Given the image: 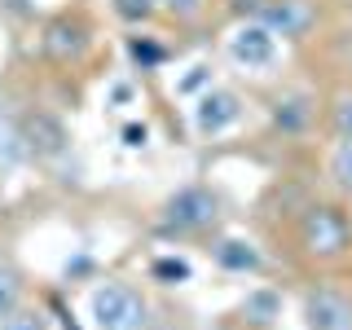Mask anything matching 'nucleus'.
I'll return each mask as SVG.
<instances>
[{
    "label": "nucleus",
    "mask_w": 352,
    "mask_h": 330,
    "mask_svg": "<svg viewBox=\"0 0 352 330\" xmlns=\"http://www.w3.org/2000/svg\"><path fill=\"white\" fill-rule=\"evenodd\" d=\"M168 220L176 229H207L216 220V198L207 190H181L168 203Z\"/></svg>",
    "instance_id": "7ed1b4c3"
},
{
    "label": "nucleus",
    "mask_w": 352,
    "mask_h": 330,
    "mask_svg": "<svg viewBox=\"0 0 352 330\" xmlns=\"http://www.w3.org/2000/svg\"><path fill=\"white\" fill-rule=\"evenodd\" d=\"M308 326L313 330H352V304L335 291L308 295Z\"/></svg>",
    "instance_id": "20e7f679"
},
{
    "label": "nucleus",
    "mask_w": 352,
    "mask_h": 330,
    "mask_svg": "<svg viewBox=\"0 0 352 330\" xmlns=\"http://www.w3.org/2000/svg\"><path fill=\"white\" fill-rule=\"evenodd\" d=\"M0 330H44V322H40V313H9L5 322H0Z\"/></svg>",
    "instance_id": "ddd939ff"
},
{
    "label": "nucleus",
    "mask_w": 352,
    "mask_h": 330,
    "mask_svg": "<svg viewBox=\"0 0 352 330\" xmlns=\"http://www.w3.org/2000/svg\"><path fill=\"white\" fill-rule=\"evenodd\" d=\"M300 247L308 251V256H317V260L344 256V251L352 247L348 216L335 212V207H313V212L304 216V225H300Z\"/></svg>",
    "instance_id": "f257e3e1"
},
{
    "label": "nucleus",
    "mask_w": 352,
    "mask_h": 330,
    "mask_svg": "<svg viewBox=\"0 0 352 330\" xmlns=\"http://www.w3.org/2000/svg\"><path fill=\"white\" fill-rule=\"evenodd\" d=\"M330 119H335V132H339V137L352 141V97H344V102L330 110Z\"/></svg>",
    "instance_id": "f8f14e48"
},
{
    "label": "nucleus",
    "mask_w": 352,
    "mask_h": 330,
    "mask_svg": "<svg viewBox=\"0 0 352 330\" xmlns=\"http://www.w3.org/2000/svg\"><path fill=\"white\" fill-rule=\"evenodd\" d=\"M93 322H97V330H141L146 304H141V295L132 286L106 282L93 291Z\"/></svg>",
    "instance_id": "f03ea898"
},
{
    "label": "nucleus",
    "mask_w": 352,
    "mask_h": 330,
    "mask_svg": "<svg viewBox=\"0 0 352 330\" xmlns=\"http://www.w3.org/2000/svg\"><path fill=\"white\" fill-rule=\"evenodd\" d=\"M18 300H22V282H18V273H14V269H0V322H5V317L18 308Z\"/></svg>",
    "instance_id": "1a4fd4ad"
},
{
    "label": "nucleus",
    "mask_w": 352,
    "mask_h": 330,
    "mask_svg": "<svg viewBox=\"0 0 352 330\" xmlns=\"http://www.w3.org/2000/svg\"><path fill=\"white\" fill-rule=\"evenodd\" d=\"M154 9H163L172 18H198L203 14V0H154Z\"/></svg>",
    "instance_id": "9b49d317"
},
{
    "label": "nucleus",
    "mask_w": 352,
    "mask_h": 330,
    "mask_svg": "<svg viewBox=\"0 0 352 330\" xmlns=\"http://www.w3.org/2000/svg\"><path fill=\"white\" fill-rule=\"evenodd\" d=\"M84 44H88L84 27H80V22H71V18H58V22L49 27V36H44V49H49V58H58V62L80 58Z\"/></svg>",
    "instance_id": "39448f33"
},
{
    "label": "nucleus",
    "mask_w": 352,
    "mask_h": 330,
    "mask_svg": "<svg viewBox=\"0 0 352 330\" xmlns=\"http://www.w3.org/2000/svg\"><path fill=\"white\" fill-rule=\"evenodd\" d=\"M330 176H335L339 190L352 194V141H344V146L335 150V159H330Z\"/></svg>",
    "instance_id": "9d476101"
},
{
    "label": "nucleus",
    "mask_w": 352,
    "mask_h": 330,
    "mask_svg": "<svg viewBox=\"0 0 352 330\" xmlns=\"http://www.w3.org/2000/svg\"><path fill=\"white\" fill-rule=\"evenodd\" d=\"M115 9L124 18H146L150 9H154V0H115Z\"/></svg>",
    "instance_id": "4468645a"
},
{
    "label": "nucleus",
    "mask_w": 352,
    "mask_h": 330,
    "mask_svg": "<svg viewBox=\"0 0 352 330\" xmlns=\"http://www.w3.org/2000/svg\"><path fill=\"white\" fill-rule=\"evenodd\" d=\"M234 53H238V58H247V62H269L273 36H269L264 27H242L238 40H234Z\"/></svg>",
    "instance_id": "6e6552de"
},
{
    "label": "nucleus",
    "mask_w": 352,
    "mask_h": 330,
    "mask_svg": "<svg viewBox=\"0 0 352 330\" xmlns=\"http://www.w3.org/2000/svg\"><path fill=\"white\" fill-rule=\"evenodd\" d=\"M229 119H238V102L229 93H216V97H207L203 110H198V128L203 132H220L229 124Z\"/></svg>",
    "instance_id": "0eeeda50"
},
{
    "label": "nucleus",
    "mask_w": 352,
    "mask_h": 330,
    "mask_svg": "<svg viewBox=\"0 0 352 330\" xmlns=\"http://www.w3.org/2000/svg\"><path fill=\"white\" fill-rule=\"evenodd\" d=\"M260 14L269 18L273 27H282V36H304V27L313 22V9H308L304 0H282V5L273 0V5L260 9Z\"/></svg>",
    "instance_id": "423d86ee"
}]
</instances>
